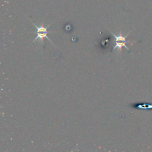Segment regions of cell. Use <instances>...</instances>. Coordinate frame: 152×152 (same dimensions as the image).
<instances>
[{
    "mask_svg": "<svg viewBox=\"0 0 152 152\" xmlns=\"http://www.w3.org/2000/svg\"><path fill=\"white\" fill-rule=\"evenodd\" d=\"M31 23H33V25L35 26V27L36 28V34H37V36H36V38L33 40V42H34L35 40H36L37 39H39V40L40 41L41 43H42V45H43V39H44V38H46V39H48L52 43H53V42H52V40H51L48 37V36H47L48 33H52V31H48V27L50 26V25H49V26H47V27H45V26H43V23H42L41 26H39V27H38V26H36L34 23H33L32 21H31Z\"/></svg>",
    "mask_w": 152,
    "mask_h": 152,
    "instance_id": "cell-2",
    "label": "cell"
},
{
    "mask_svg": "<svg viewBox=\"0 0 152 152\" xmlns=\"http://www.w3.org/2000/svg\"><path fill=\"white\" fill-rule=\"evenodd\" d=\"M110 33H112V34L115 37V45L113 46V49L112 50H113L114 49H118L120 52H121L122 50V47H124L128 51L130 52V50L126 46V43H128V42H131V40H126V37L129 34V33H131V31H130L126 36H123L122 34H121V32L120 31V33L119 34V36H116V34H115L113 32H112L111 31H110Z\"/></svg>",
    "mask_w": 152,
    "mask_h": 152,
    "instance_id": "cell-1",
    "label": "cell"
},
{
    "mask_svg": "<svg viewBox=\"0 0 152 152\" xmlns=\"http://www.w3.org/2000/svg\"><path fill=\"white\" fill-rule=\"evenodd\" d=\"M130 106L134 109L152 110V103H134L131 104Z\"/></svg>",
    "mask_w": 152,
    "mask_h": 152,
    "instance_id": "cell-3",
    "label": "cell"
}]
</instances>
